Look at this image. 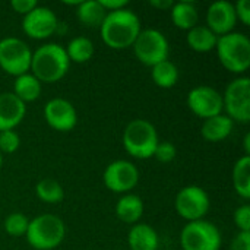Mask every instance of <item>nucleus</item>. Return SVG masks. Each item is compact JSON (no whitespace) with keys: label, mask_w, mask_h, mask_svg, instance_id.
Masks as SVG:
<instances>
[{"label":"nucleus","mask_w":250,"mask_h":250,"mask_svg":"<svg viewBox=\"0 0 250 250\" xmlns=\"http://www.w3.org/2000/svg\"><path fill=\"white\" fill-rule=\"evenodd\" d=\"M141 31V19L129 7L108 12L100 26L101 40L111 50L130 48Z\"/></svg>","instance_id":"1"},{"label":"nucleus","mask_w":250,"mask_h":250,"mask_svg":"<svg viewBox=\"0 0 250 250\" xmlns=\"http://www.w3.org/2000/svg\"><path fill=\"white\" fill-rule=\"evenodd\" d=\"M1 166H3V154L0 152V170H1Z\"/></svg>","instance_id":"38"},{"label":"nucleus","mask_w":250,"mask_h":250,"mask_svg":"<svg viewBox=\"0 0 250 250\" xmlns=\"http://www.w3.org/2000/svg\"><path fill=\"white\" fill-rule=\"evenodd\" d=\"M230 250H250V233L239 231L230 243Z\"/></svg>","instance_id":"34"},{"label":"nucleus","mask_w":250,"mask_h":250,"mask_svg":"<svg viewBox=\"0 0 250 250\" xmlns=\"http://www.w3.org/2000/svg\"><path fill=\"white\" fill-rule=\"evenodd\" d=\"M173 3L174 1H171V0H151L149 1V4L152 7L158 9V10H170L171 6H173Z\"/></svg>","instance_id":"36"},{"label":"nucleus","mask_w":250,"mask_h":250,"mask_svg":"<svg viewBox=\"0 0 250 250\" xmlns=\"http://www.w3.org/2000/svg\"><path fill=\"white\" fill-rule=\"evenodd\" d=\"M66 50V54L70 60V63H78V64H82V63H86L92 59L94 53H95V47H94V42L86 38V37H75L69 41L67 47H64Z\"/></svg>","instance_id":"26"},{"label":"nucleus","mask_w":250,"mask_h":250,"mask_svg":"<svg viewBox=\"0 0 250 250\" xmlns=\"http://www.w3.org/2000/svg\"><path fill=\"white\" fill-rule=\"evenodd\" d=\"M59 18L53 9L37 6L22 18V31L32 40H47L59 29Z\"/></svg>","instance_id":"13"},{"label":"nucleus","mask_w":250,"mask_h":250,"mask_svg":"<svg viewBox=\"0 0 250 250\" xmlns=\"http://www.w3.org/2000/svg\"><path fill=\"white\" fill-rule=\"evenodd\" d=\"M32 51L29 45L16 37L0 40V69L10 76H19L29 72Z\"/></svg>","instance_id":"9"},{"label":"nucleus","mask_w":250,"mask_h":250,"mask_svg":"<svg viewBox=\"0 0 250 250\" xmlns=\"http://www.w3.org/2000/svg\"><path fill=\"white\" fill-rule=\"evenodd\" d=\"M127 245L130 250H157L160 245L158 233L149 224H133L127 234Z\"/></svg>","instance_id":"18"},{"label":"nucleus","mask_w":250,"mask_h":250,"mask_svg":"<svg viewBox=\"0 0 250 250\" xmlns=\"http://www.w3.org/2000/svg\"><path fill=\"white\" fill-rule=\"evenodd\" d=\"M41 91H42V83L31 72H26V73L19 75V76L15 78L12 92L23 104L34 103L35 100H38L40 95H41Z\"/></svg>","instance_id":"22"},{"label":"nucleus","mask_w":250,"mask_h":250,"mask_svg":"<svg viewBox=\"0 0 250 250\" xmlns=\"http://www.w3.org/2000/svg\"><path fill=\"white\" fill-rule=\"evenodd\" d=\"M105 16L107 12L98 0H82L76 7V18L82 25L89 28H100Z\"/></svg>","instance_id":"23"},{"label":"nucleus","mask_w":250,"mask_h":250,"mask_svg":"<svg viewBox=\"0 0 250 250\" xmlns=\"http://www.w3.org/2000/svg\"><path fill=\"white\" fill-rule=\"evenodd\" d=\"M243 144H245V155H249L250 154V133H246V135H245Z\"/></svg>","instance_id":"37"},{"label":"nucleus","mask_w":250,"mask_h":250,"mask_svg":"<svg viewBox=\"0 0 250 250\" xmlns=\"http://www.w3.org/2000/svg\"><path fill=\"white\" fill-rule=\"evenodd\" d=\"M104 186L114 193H129L139 182L138 167L127 160L111 161L103 173Z\"/></svg>","instance_id":"11"},{"label":"nucleus","mask_w":250,"mask_h":250,"mask_svg":"<svg viewBox=\"0 0 250 250\" xmlns=\"http://www.w3.org/2000/svg\"><path fill=\"white\" fill-rule=\"evenodd\" d=\"M114 211H116L117 218L122 223L133 226V224H138L141 218L144 217L145 204L141 199V196L135 193H126L117 201Z\"/></svg>","instance_id":"19"},{"label":"nucleus","mask_w":250,"mask_h":250,"mask_svg":"<svg viewBox=\"0 0 250 250\" xmlns=\"http://www.w3.org/2000/svg\"><path fill=\"white\" fill-rule=\"evenodd\" d=\"M237 23L234 4L227 0H217L209 4L207 10V26L217 35H226L233 32Z\"/></svg>","instance_id":"15"},{"label":"nucleus","mask_w":250,"mask_h":250,"mask_svg":"<svg viewBox=\"0 0 250 250\" xmlns=\"http://www.w3.org/2000/svg\"><path fill=\"white\" fill-rule=\"evenodd\" d=\"M233 220L234 224L237 227L239 231L243 233H250V205L245 204L240 205L239 208H236L234 214H233Z\"/></svg>","instance_id":"31"},{"label":"nucleus","mask_w":250,"mask_h":250,"mask_svg":"<svg viewBox=\"0 0 250 250\" xmlns=\"http://www.w3.org/2000/svg\"><path fill=\"white\" fill-rule=\"evenodd\" d=\"M234 4V12L237 21H240L245 26L250 25V1L249 0H239Z\"/></svg>","instance_id":"32"},{"label":"nucleus","mask_w":250,"mask_h":250,"mask_svg":"<svg viewBox=\"0 0 250 250\" xmlns=\"http://www.w3.org/2000/svg\"><path fill=\"white\" fill-rule=\"evenodd\" d=\"M100 4L103 6V9L108 13V12H116L120 9H125L129 6L127 0H98Z\"/></svg>","instance_id":"35"},{"label":"nucleus","mask_w":250,"mask_h":250,"mask_svg":"<svg viewBox=\"0 0 250 250\" xmlns=\"http://www.w3.org/2000/svg\"><path fill=\"white\" fill-rule=\"evenodd\" d=\"M66 236L63 220L54 214H41L29 220L26 242L35 250H53L59 248Z\"/></svg>","instance_id":"5"},{"label":"nucleus","mask_w":250,"mask_h":250,"mask_svg":"<svg viewBox=\"0 0 250 250\" xmlns=\"http://www.w3.org/2000/svg\"><path fill=\"white\" fill-rule=\"evenodd\" d=\"M211 207L208 193L198 185H189L182 188L174 199V209L179 217L190 221L205 220Z\"/></svg>","instance_id":"10"},{"label":"nucleus","mask_w":250,"mask_h":250,"mask_svg":"<svg viewBox=\"0 0 250 250\" xmlns=\"http://www.w3.org/2000/svg\"><path fill=\"white\" fill-rule=\"evenodd\" d=\"M29 218L22 212H12L4 218L3 229L10 237H22L26 234Z\"/></svg>","instance_id":"28"},{"label":"nucleus","mask_w":250,"mask_h":250,"mask_svg":"<svg viewBox=\"0 0 250 250\" xmlns=\"http://www.w3.org/2000/svg\"><path fill=\"white\" fill-rule=\"evenodd\" d=\"M233 188L234 192L245 201L250 198V155L240 157L233 167Z\"/></svg>","instance_id":"24"},{"label":"nucleus","mask_w":250,"mask_h":250,"mask_svg":"<svg viewBox=\"0 0 250 250\" xmlns=\"http://www.w3.org/2000/svg\"><path fill=\"white\" fill-rule=\"evenodd\" d=\"M158 142L160 139L155 126L145 119L129 122L122 135L125 151L136 160L152 158Z\"/></svg>","instance_id":"3"},{"label":"nucleus","mask_w":250,"mask_h":250,"mask_svg":"<svg viewBox=\"0 0 250 250\" xmlns=\"http://www.w3.org/2000/svg\"><path fill=\"white\" fill-rule=\"evenodd\" d=\"M215 51L220 63L231 73L242 75L250 66V40L243 32H230L218 37Z\"/></svg>","instance_id":"4"},{"label":"nucleus","mask_w":250,"mask_h":250,"mask_svg":"<svg viewBox=\"0 0 250 250\" xmlns=\"http://www.w3.org/2000/svg\"><path fill=\"white\" fill-rule=\"evenodd\" d=\"M179 67L171 60H164L151 67V79L152 82L163 89H170L179 82Z\"/></svg>","instance_id":"25"},{"label":"nucleus","mask_w":250,"mask_h":250,"mask_svg":"<svg viewBox=\"0 0 250 250\" xmlns=\"http://www.w3.org/2000/svg\"><path fill=\"white\" fill-rule=\"evenodd\" d=\"M177 155V148L173 142H168V141H160L157 148H155V152H154V158L163 164H168L171 163Z\"/></svg>","instance_id":"30"},{"label":"nucleus","mask_w":250,"mask_h":250,"mask_svg":"<svg viewBox=\"0 0 250 250\" xmlns=\"http://www.w3.org/2000/svg\"><path fill=\"white\" fill-rule=\"evenodd\" d=\"M234 129V122L224 113L204 120L201 126V135L207 142H223L226 141Z\"/></svg>","instance_id":"17"},{"label":"nucleus","mask_w":250,"mask_h":250,"mask_svg":"<svg viewBox=\"0 0 250 250\" xmlns=\"http://www.w3.org/2000/svg\"><path fill=\"white\" fill-rule=\"evenodd\" d=\"M186 104L195 116L207 120L223 113V94L209 85H199L189 91Z\"/></svg>","instance_id":"12"},{"label":"nucleus","mask_w":250,"mask_h":250,"mask_svg":"<svg viewBox=\"0 0 250 250\" xmlns=\"http://www.w3.org/2000/svg\"><path fill=\"white\" fill-rule=\"evenodd\" d=\"M70 69V60L63 45L47 42L32 51L31 73L41 83H54L66 76Z\"/></svg>","instance_id":"2"},{"label":"nucleus","mask_w":250,"mask_h":250,"mask_svg":"<svg viewBox=\"0 0 250 250\" xmlns=\"http://www.w3.org/2000/svg\"><path fill=\"white\" fill-rule=\"evenodd\" d=\"M218 37L207 26L196 25L186 32V42L190 50L196 53H209L215 50Z\"/></svg>","instance_id":"21"},{"label":"nucleus","mask_w":250,"mask_h":250,"mask_svg":"<svg viewBox=\"0 0 250 250\" xmlns=\"http://www.w3.org/2000/svg\"><path fill=\"white\" fill-rule=\"evenodd\" d=\"M35 195L41 202L50 204V205L59 204L64 199L63 186L57 180L50 179V177L42 179L35 185Z\"/></svg>","instance_id":"27"},{"label":"nucleus","mask_w":250,"mask_h":250,"mask_svg":"<svg viewBox=\"0 0 250 250\" xmlns=\"http://www.w3.org/2000/svg\"><path fill=\"white\" fill-rule=\"evenodd\" d=\"M38 6V3L35 0H12L10 1V7L13 12L25 16L26 13H29L32 9H35Z\"/></svg>","instance_id":"33"},{"label":"nucleus","mask_w":250,"mask_h":250,"mask_svg":"<svg viewBox=\"0 0 250 250\" xmlns=\"http://www.w3.org/2000/svg\"><path fill=\"white\" fill-rule=\"evenodd\" d=\"M26 114V104H23L13 92L0 94V132L15 130Z\"/></svg>","instance_id":"16"},{"label":"nucleus","mask_w":250,"mask_h":250,"mask_svg":"<svg viewBox=\"0 0 250 250\" xmlns=\"http://www.w3.org/2000/svg\"><path fill=\"white\" fill-rule=\"evenodd\" d=\"M170 16H171L173 25L186 32L192 29L193 26L199 25L198 7L193 1H189V0H180V1L173 3L170 9Z\"/></svg>","instance_id":"20"},{"label":"nucleus","mask_w":250,"mask_h":250,"mask_svg":"<svg viewBox=\"0 0 250 250\" xmlns=\"http://www.w3.org/2000/svg\"><path fill=\"white\" fill-rule=\"evenodd\" d=\"M223 111L234 123L250 122V79L239 76L233 79L223 94Z\"/></svg>","instance_id":"7"},{"label":"nucleus","mask_w":250,"mask_h":250,"mask_svg":"<svg viewBox=\"0 0 250 250\" xmlns=\"http://www.w3.org/2000/svg\"><path fill=\"white\" fill-rule=\"evenodd\" d=\"M44 119L56 132H70L78 125V113L75 105L66 98H51L44 105Z\"/></svg>","instance_id":"14"},{"label":"nucleus","mask_w":250,"mask_h":250,"mask_svg":"<svg viewBox=\"0 0 250 250\" xmlns=\"http://www.w3.org/2000/svg\"><path fill=\"white\" fill-rule=\"evenodd\" d=\"M132 48L136 59L148 67H152L157 63L167 60L170 54L167 37L155 28L142 29Z\"/></svg>","instance_id":"8"},{"label":"nucleus","mask_w":250,"mask_h":250,"mask_svg":"<svg viewBox=\"0 0 250 250\" xmlns=\"http://www.w3.org/2000/svg\"><path fill=\"white\" fill-rule=\"evenodd\" d=\"M180 246L183 250H220L223 236L220 229L208 220L190 221L182 229Z\"/></svg>","instance_id":"6"},{"label":"nucleus","mask_w":250,"mask_h":250,"mask_svg":"<svg viewBox=\"0 0 250 250\" xmlns=\"http://www.w3.org/2000/svg\"><path fill=\"white\" fill-rule=\"evenodd\" d=\"M21 146V138L16 130H4L0 132V152L1 154H13Z\"/></svg>","instance_id":"29"}]
</instances>
